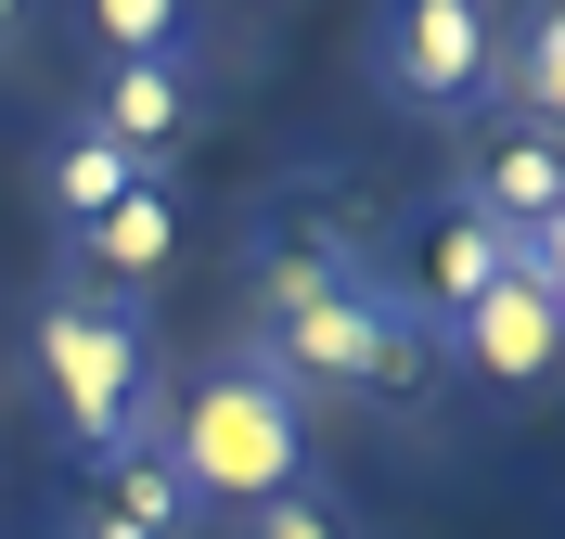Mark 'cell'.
I'll list each match as a JSON object with an SVG mask.
<instances>
[{"label":"cell","instance_id":"obj_9","mask_svg":"<svg viewBox=\"0 0 565 539\" xmlns=\"http://www.w3.org/2000/svg\"><path fill=\"white\" fill-rule=\"evenodd\" d=\"M141 180H154V168H141V154H116L104 129L77 116L65 142H52V168H39V193H52V231H90V218H104L116 193H141Z\"/></svg>","mask_w":565,"mask_h":539},{"label":"cell","instance_id":"obj_12","mask_svg":"<svg viewBox=\"0 0 565 539\" xmlns=\"http://www.w3.org/2000/svg\"><path fill=\"white\" fill-rule=\"evenodd\" d=\"M501 283V231L476 206L450 218V231H437V283H424V322H450V309H476V295Z\"/></svg>","mask_w":565,"mask_h":539},{"label":"cell","instance_id":"obj_10","mask_svg":"<svg viewBox=\"0 0 565 539\" xmlns=\"http://www.w3.org/2000/svg\"><path fill=\"white\" fill-rule=\"evenodd\" d=\"M104 514H116V527H141V539H193V527H206L193 488L168 475V450H116V463H104Z\"/></svg>","mask_w":565,"mask_h":539},{"label":"cell","instance_id":"obj_4","mask_svg":"<svg viewBox=\"0 0 565 539\" xmlns=\"http://www.w3.org/2000/svg\"><path fill=\"white\" fill-rule=\"evenodd\" d=\"M437 347H450L476 386L527 398L540 373L565 359V295H553V283H489L476 309H450V322H437Z\"/></svg>","mask_w":565,"mask_h":539},{"label":"cell","instance_id":"obj_3","mask_svg":"<svg viewBox=\"0 0 565 539\" xmlns=\"http://www.w3.org/2000/svg\"><path fill=\"white\" fill-rule=\"evenodd\" d=\"M360 65H373L386 116H412V129H476V116H489V65H501V0H373Z\"/></svg>","mask_w":565,"mask_h":539},{"label":"cell","instance_id":"obj_6","mask_svg":"<svg viewBox=\"0 0 565 539\" xmlns=\"http://www.w3.org/2000/svg\"><path fill=\"white\" fill-rule=\"evenodd\" d=\"M90 129L168 180V154L193 142V65H104V90H90Z\"/></svg>","mask_w":565,"mask_h":539},{"label":"cell","instance_id":"obj_5","mask_svg":"<svg viewBox=\"0 0 565 539\" xmlns=\"http://www.w3.org/2000/svg\"><path fill=\"white\" fill-rule=\"evenodd\" d=\"M168 257H180V193H168V180H141V193H116L90 231H65V283L129 309V295L168 283Z\"/></svg>","mask_w":565,"mask_h":539},{"label":"cell","instance_id":"obj_2","mask_svg":"<svg viewBox=\"0 0 565 539\" xmlns=\"http://www.w3.org/2000/svg\"><path fill=\"white\" fill-rule=\"evenodd\" d=\"M39 386H52V424H65V450H77V463L154 450V411H168V386H154L141 309L52 283V309H39Z\"/></svg>","mask_w":565,"mask_h":539},{"label":"cell","instance_id":"obj_11","mask_svg":"<svg viewBox=\"0 0 565 539\" xmlns=\"http://www.w3.org/2000/svg\"><path fill=\"white\" fill-rule=\"evenodd\" d=\"M104 65H193V0H90Z\"/></svg>","mask_w":565,"mask_h":539},{"label":"cell","instance_id":"obj_15","mask_svg":"<svg viewBox=\"0 0 565 539\" xmlns=\"http://www.w3.org/2000/svg\"><path fill=\"white\" fill-rule=\"evenodd\" d=\"M13 26H26V0H0V52H13Z\"/></svg>","mask_w":565,"mask_h":539},{"label":"cell","instance_id":"obj_7","mask_svg":"<svg viewBox=\"0 0 565 539\" xmlns=\"http://www.w3.org/2000/svg\"><path fill=\"white\" fill-rule=\"evenodd\" d=\"M462 206L489 218V231L565 218V154H553V129H489V154L462 168Z\"/></svg>","mask_w":565,"mask_h":539},{"label":"cell","instance_id":"obj_13","mask_svg":"<svg viewBox=\"0 0 565 539\" xmlns=\"http://www.w3.org/2000/svg\"><path fill=\"white\" fill-rule=\"evenodd\" d=\"M245 539H348V514H334V488H282L245 514Z\"/></svg>","mask_w":565,"mask_h":539},{"label":"cell","instance_id":"obj_14","mask_svg":"<svg viewBox=\"0 0 565 539\" xmlns=\"http://www.w3.org/2000/svg\"><path fill=\"white\" fill-rule=\"evenodd\" d=\"M65 539H141V527H116V514L90 502V514H65Z\"/></svg>","mask_w":565,"mask_h":539},{"label":"cell","instance_id":"obj_1","mask_svg":"<svg viewBox=\"0 0 565 539\" xmlns=\"http://www.w3.org/2000/svg\"><path fill=\"white\" fill-rule=\"evenodd\" d=\"M154 450H168V475L193 488V514H257V502H282V488H309V398L232 347V359H206L193 386H168Z\"/></svg>","mask_w":565,"mask_h":539},{"label":"cell","instance_id":"obj_8","mask_svg":"<svg viewBox=\"0 0 565 539\" xmlns=\"http://www.w3.org/2000/svg\"><path fill=\"white\" fill-rule=\"evenodd\" d=\"M489 104H501V129H553V104H565V0H527V26H501Z\"/></svg>","mask_w":565,"mask_h":539}]
</instances>
